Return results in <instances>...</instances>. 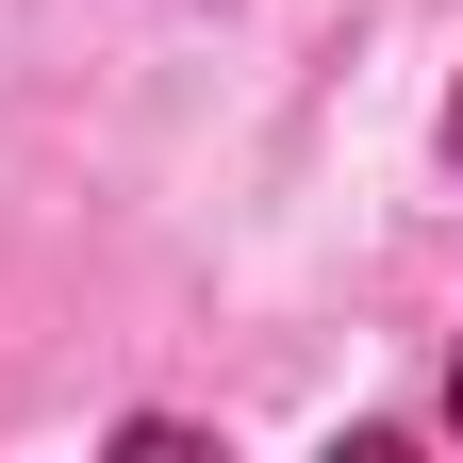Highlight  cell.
<instances>
[{"mask_svg": "<svg viewBox=\"0 0 463 463\" xmlns=\"http://www.w3.org/2000/svg\"><path fill=\"white\" fill-rule=\"evenodd\" d=\"M447 149H463V99H447Z\"/></svg>", "mask_w": 463, "mask_h": 463, "instance_id": "obj_1", "label": "cell"}, {"mask_svg": "<svg viewBox=\"0 0 463 463\" xmlns=\"http://www.w3.org/2000/svg\"><path fill=\"white\" fill-rule=\"evenodd\" d=\"M447 414H463V381H447Z\"/></svg>", "mask_w": 463, "mask_h": 463, "instance_id": "obj_2", "label": "cell"}]
</instances>
